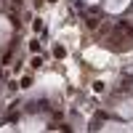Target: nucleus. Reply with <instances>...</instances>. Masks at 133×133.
Here are the masks:
<instances>
[{"label":"nucleus","instance_id":"f257e3e1","mask_svg":"<svg viewBox=\"0 0 133 133\" xmlns=\"http://www.w3.org/2000/svg\"><path fill=\"white\" fill-rule=\"evenodd\" d=\"M85 24H88V27H91V29H93V27L98 24V21H96V16H88V19H85Z\"/></svg>","mask_w":133,"mask_h":133}]
</instances>
